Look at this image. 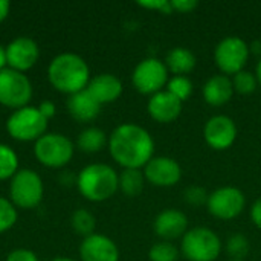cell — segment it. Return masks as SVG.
<instances>
[{
  "label": "cell",
  "mask_w": 261,
  "mask_h": 261,
  "mask_svg": "<svg viewBox=\"0 0 261 261\" xmlns=\"http://www.w3.org/2000/svg\"><path fill=\"white\" fill-rule=\"evenodd\" d=\"M255 76H257V81H258V84L261 86V58L258 60V63H257V67H255Z\"/></svg>",
  "instance_id": "obj_39"
},
{
  "label": "cell",
  "mask_w": 261,
  "mask_h": 261,
  "mask_svg": "<svg viewBox=\"0 0 261 261\" xmlns=\"http://www.w3.org/2000/svg\"><path fill=\"white\" fill-rule=\"evenodd\" d=\"M167 90L171 95H174L177 99H180L184 102V101H187V99L191 98L193 90H194V86H193V81L188 76L177 75V76H173L171 80H168Z\"/></svg>",
  "instance_id": "obj_26"
},
{
  "label": "cell",
  "mask_w": 261,
  "mask_h": 261,
  "mask_svg": "<svg viewBox=\"0 0 261 261\" xmlns=\"http://www.w3.org/2000/svg\"><path fill=\"white\" fill-rule=\"evenodd\" d=\"M109 144L107 135L104 130L98 127H87L84 128L76 139V147L84 153H98Z\"/></svg>",
  "instance_id": "obj_22"
},
{
  "label": "cell",
  "mask_w": 261,
  "mask_h": 261,
  "mask_svg": "<svg viewBox=\"0 0 261 261\" xmlns=\"http://www.w3.org/2000/svg\"><path fill=\"white\" fill-rule=\"evenodd\" d=\"M180 252L188 261H214L222 252V242L213 229L197 226L182 237Z\"/></svg>",
  "instance_id": "obj_6"
},
{
  "label": "cell",
  "mask_w": 261,
  "mask_h": 261,
  "mask_svg": "<svg viewBox=\"0 0 261 261\" xmlns=\"http://www.w3.org/2000/svg\"><path fill=\"white\" fill-rule=\"evenodd\" d=\"M122 83L121 80L113 73H99L93 78H90V83L87 86L89 93L101 104H110L115 102L122 95Z\"/></svg>",
  "instance_id": "obj_19"
},
{
  "label": "cell",
  "mask_w": 261,
  "mask_h": 261,
  "mask_svg": "<svg viewBox=\"0 0 261 261\" xmlns=\"http://www.w3.org/2000/svg\"><path fill=\"white\" fill-rule=\"evenodd\" d=\"M203 138L213 150H228L237 139V125L229 116L216 115L206 121Z\"/></svg>",
  "instance_id": "obj_13"
},
{
  "label": "cell",
  "mask_w": 261,
  "mask_h": 261,
  "mask_svg": "<svg viewBox=\"0 0 261 261\" xmlns=\"http://www.w3.org/2000/svg\"><path fill=\"white\" fill-rule=\"evenodd\" d=\"M32 83L26 73L9 67L0 72V106L14 110L29 106L32 98Z\"/></svg>",
  "instance_id": "obj_8"
},
{
  "label": "cell",
  "mask_w": 261,
  "mask_h": 261,
  "mask_svg": "<svg viewBox=\"0 0 261 261\" xmlns=\"http://www.w3.org/2000/svg\"><path fill=\"white\" fill-rule=\"evenodd\" d=\"M150 261H177L179 251L171 242H159L148 251Z\"/></svg>",
  "instance_id": "obj_30"
},
{
  "label": "cell",
  "mask_w": 261,
  "mask_h": 261,
  "mask_svg": "<svg viewBox=\"0 0 261 261\" xmlns=\"http://www.w3.org/2000/svg\"><path fill=\"white\" fill-rule=\"evenodd\" d=\"M153 228L158 237L164 242H171L187 234L188 217L179 210H164L156 216Z\"/></svg>",
  "instance_id": "obj_17"
},
{
  "label": "cell",
  "mask_w": 261,
  "mask_h": 261,
  "mask_svg": "<svg viewBox=\"0 0 261 261\" xmlns=\"http://www.w3.org/2000/svg\"><path fill=\"white\" fill-rule=\"evenodd\" d=\"M9 11H11V5L9 2L6 0H0V23L5 21L9 15Z\"/></svg>",
  "instance_id": "obj_37"
},
{
  "label": "cell",
  "mask_w": 261,
  "mask_h": 261,
  "mask_svg": "<svg viewBox=\"0 0 261 261\" xmlns=\"http://www.w3.org/2000/svg\"><path fill=\"white\" fill-rule=\"evenodd\" d=\"M203 98L213 107L225 106L234 95L232 80L226 75H214L203 84Z\"/></svg>",
  "instance_id": "obj_20"
},
{
  "label": "cell",
  "mask_w": 261,
  "mask_h": 261,
  "mask_svg": "<svg viewBox=\"0 0 261 261\" xmlns=\"http://www.w3.org/2000/svg\"><path fill=\"white\" fill-rule=\"evenodd\" d=\"M8 67V61H6V47L0 44V72L3 69Z\"/></svg>",
  "instance_id": "obj_38"
},
{
  "label": "cell",
  "mask_w": 261,
  "mask_h": 261,
  "mask_svg": "<svg viewBox=\"0 0 261 261\" xmlns=\"http://www.w3.org/2000/svg\"><path fill=\"white\" fill-rule=\"evenodd\" d=\"M232 86H234V92H237L240 95H251L255 92L258 81H257L255 73L243 69L232 76Z\"/></svg>",
  "instance_id": "obj_29"
},
{
  "label": "cell",
  "mask_w": 261,
  "mask_h": 261,
  "mask_svg": "<svg viewBox=\"0 0 261 261\" xmlns=\"http://www.w3.org/2000/svg\"><path fill=\"white\" fill-rule=\"evenodd\" d=\"M251 47L248 43L236 35L225 37L214 50V61L223 75H236L245 69L249 60Z\"/></svg>",
  "instance_id": "obj_9"
},
{
  "label": "cell",
  "mask_w": 261,
  "mask_h": 261,
  "mask_svg": "<svg viewBox=\"0 0 261 261\" xmlns=\"http://www.w3.org/2000/svg\"><path fill=\"white\" fill-rule=\"evenodd\" d=\"M18 170L17 153L9 145L0 142V180H11Z\"/></svg>",
  "instance_id": "obj_25"
},
{
  "label": "cell",
  "mask_w": 261,
  "mask_h": 261,
  "mask_svg": "<svg viewBox=\"0 0 261 261\" xmlns=\"http://www.w3.org/2000/svg\"><path fill=\"white\" fill-rule=\"evenodd\" d=\"M251 243L246 236L243 234H234L226 242V252L231 255L232 260L243 261V258L249 254Z\"/></svg>",
  "instance_id": "obj_28"
},
{
  "label": "cell",
  "mask_w": 261,
  "mask_h": 261,
  "mask_svg": "<svg viewBox=\"0 0 261 261\" xmlns=\"http://www.w3.org/2000/svg\"><path fill=\"white\" fill-rule=\"evenodd\" d=\"M17 208L12 205L9 197L0 196V234H5L9 229H12L14 225L17 223Z\"/></svg>",
  "instance_id": "obj_27"
},
{
  "label": "cell",
  "mask_w": 261,
  "mask_h": 261,
  "mask_svg": "<svg viewBox=\"0 0 261 261\" xmlns=\"http://www.w3.org/2000/svg\"><path fill=\"white\" fill-rule=\"evenodd\" d=\"M38 110H40V113L49 121L50 118H54L55 116V113H57V107H55V104L52 102V101H43L40 106H38Z\"/></svg>",
  "instance_id": "obj_35"
},
{
  "label": "cell",
  "mask_w": 261,
  "mask_h": 261,
  "mask_svg": "<svg viewBox=\"0 0 261 261\" xmlns=\"http://www.w3.org/2000/svg\"><path fill=\"white\" fill-rule=\"evenodd\" d=\"M246 205L245 194L236 187H222L210 194L206 208L211 216L220 220H232L239 217Z\"/></svg>",
  "instance_id": "obj_11"
},
{
  "label": "cell",
  "mask_w": 261,
  "mask_h": 261,
  "mask_svg": "<svg viewBox=\"0 0 261 261\" xmlns=\"http://www.w3.org/2000/svg\"><path fill=\"white\" fill-rule=\"evenodd\" d=\"M70 226H72V229L78 236H81L83 239H86V237L95 234L96 219H95V216L89 210L78 208L70 216Z\"/></svg>",
  "instance_id": "obj_24"
},
{
  "label": "cell",
  "mask_w": 261,
  "mask_h": 261,
  "mask_svg": "<svg viewBox=\"0 0 261 261\" xmlns=\"http://www.w3.org/2000/svg\"><path fill=\"white\" fill-rule=\"evenodd\" d=\"M80 258L81 261H119V249L112 239L95 232L83 239Z\"/></svg>",
  "instance_id": "obj_15"
},
{
  "label": "cell",
  "mask_w": 261,
  "mask_h": 261,
  "mask_svg": "<svg viewBox=\"0 0 261 261\" xmlns=\"http://www.w3.org/2000/svg\"><path fill=\"white\" fill-rule=\"evenodd\" d=\"M231 261H240V260H231Z\"/></svg>",
  "instance_id": "obj_41"
},
{
  "label": "cell",
  "mask_w": 261,
  "mask_h": 261,
  "mask_svg": "<svg viewBox=\"0 0 261 261\" xmlns=\"http://www.w3.org/2000/svg\"><path fill=\"white\" fill-rule=\"evenodd\" d=\"M145 185L144 171L136 168H125L119 174V190L127 197H136L142 193Z\"/></svg>",
  "instance_id": "obj_23"
},
{
  "label": "cell",
  "mask_w": 261,
  "mask_h": 261,
  "mask_svg": "<svg viewBox=\"0 0 261 261\" xmlns=\"http://www.w3.org/2000/svg\"><path fill=\"white\" fill-rule=\"evenodd\" d=\"M138 5L141 8L145 9H151V11H158V12H164V14H171L173 12V6L170 0H145V2H138Z\"/></svg>",
  "instance_id": "obj_32"
},
{
  "label": "cell",
  "mask_w": 261,
  "mask_h": 261,
  "mask_svg": "<svg viewBox=\"0 0 261 261\" xmlns=\"http://www.w3.org/2000/svg\"><path fill=\"white\" fill-rule=\"evenodd\" d=\"M171 6H173V12H180V14H188L193 12L199 3L196 0H171Z\"/></svg>",
  "instance_id": "obj_34"
},
{
  "label": "cell",
  "mask_w": 261,
  "mask_h": 261,
  "mask_svg": "<svg viewBox=\"0 0 261 261\" xmlns=\"http://www.w3.org/2000/svg\"><path fill=\"white\" fill-rule=\"evenodd\" d=\"M208 199H210V194L206 193V190L202 188V187H197V185L188 187L184 191V200H185V203H188L190 206H194V208H199L202 205H206L208 203Z\"/></svg>",
  "instance_id": "obj_31"
},
{
  "label": "cell",
  "mask_w": 261,
  "mask_h": 261,
  "mask_svg": "<svg viewBox=\"0 0 261 261\" xmlns=\"http://www.w3.org/2000/svg\"><path fill=\"white\" fill-rule=\"evenodd\" d=\"M5 47L8 67L21 73L31 70L40 58V47L37 41L28 35L15 37Z\"/></svg>",
  "instance_id": "obj_12"
},
{
  "label": "cell",
  "mask_w": 261,
  "mask_h": 261,
  "mask_svg": "<svg viewBox=\"0 0 261 261\" xmlns=\"http://www.w3.org/2000/svg\"><path fill=\"white\" fill-rule=\"evenodd\" d=\"M135 89L142 95H154L168 83V69L164 61L158 58L142 60L132 73Z\"/></svg>",
  "instance_id": "obj_10"
},
{
  "label": "cell",
  "mask_w": 261,
  "mask_h": 261,
  "mask_svg": "<svg viewBox=\"0 0 261 261\" xmlns=\"http://www.w3.org/2000/svg\"><path fill=\"white\" fill-rule=\"evenodd\" d=\"M67 112L69 115L81 124L95 121L101 113V104L89 93L87 89L67 96Z\"/></svg>",
  "instance_id": "obj_18"
},
{
  "label": "cell",
  "mask_w": 261,
  "mask_h": 261,
  "mask_svg": "<svg viewBox=\"0 0 261 261\" xmlns=\"http://www.w3.org/2000/svg\"><path fill=\"white\" fill-rule=\"evenodd\" d=\"M109 151L113 161L125 168H144L154 153L151 135L141 125L125 122L118 125L109 136Z\"/></svg>",
  "instance_id": "obj_1"
},
{
  "label": "cell",
  "mask_w": 261,
  "mask_h": 261,
  "mask_svg": "<svg viewBox=\"0 0 261 261\" xmlns=\"http://www.w3.org/2000/svg\"><path fill=\"white\" fill-rule=\"evenodd\" d=\"M182 106L184 102L171 95L168 90H161L150 96L147 102V110L154 121L161 124H168L179 118V115L182 113Z\"/></svg>",
  "instance_id": "obj_16"
},
{
  "label": "cell",
  "mask_w": 261,
  "mask_h": 261,
  "mask_svg": "<svg viewBox=\"0 0 261 261\" xmlns=\"http://www.w3.org/2000/svg\"><path fill=\"white\" fill-rule=\"evenodd\" d=\"M251 219L254 225L261 229V197H258L251 206Z\"/></svg>",
  "instance_id": "obj_36"
},
{
  "label": "cell",
  "mask_w": 261,
  "mask_h": 261,
  "mask_svg": "<svg viewBox=\"0 0 261 261\" xmlns=\"http://www.w3.org/2000/svg\"><path fill=\"white\" fill-rule=\"evenodd\" d=\"M144 176L145 180L151 185L168 188L180 180L182 168L174 159L168 156H153V159H150L148 164L144 167Z\"/></svg>",
  "instance_id": "obj_14"
},
{
  "label": "cell",
  "mask_w": 261,
  "mask_h": 261,
  "mask_svg": "<svg viewBox=\"0 0 261 261\" xmlns=\"http://www.w3.org/2000/svg\"><path fill=\"white\" fill-rule=\"evenodd\" d=\"M164 63L168 72L174 73V76L177 75L187 76L196 67V55L190 49L179 46V47H173L167 54V58Z\"/></svg>",
  "instance_id": "obj_21"
},
{
  "label": "cell",
  "mask_w": 261,
  "mask_h": 261,
  "mask_svg": "<svg viewBox=\"0 0 261 261\" xmlns=\"http://www.w3.org/2000/svg\"><path fill=\"white\" fill-rule=\"evenodd\" d=\"M76 188L89 202H104L119 190V174L107 164H89L76 176Z\"/></svg>",
  "instance_id": "obj_3"
},
{
  "label": "cell",
  "mask_w": 261,
  "mask_h": 261,
  "mask_svg": "<svg viewBox=\"0 0 261 261\" xmlns=\"http://www.w3.org/2000/svg\"><path fill=\"white\" fill-rule=\"evenodd\" d=\"M44 196V185L40 174L31 168H20L9 180V200L17 210L37 208Z\"/></svg>",
  "instance_id": "obj_4"
},
{
  "label": "cell",
  "mask_w": 261,
  "mask_h": 261,
  "mask_svg": "<svg viewBox=\"0 0 261 261\" xmlns=\"http://www.w3.org/2000/svg\"><path fill=\"white\" fill-rule=\"evenodd\" d=\"M75 153L73 142L61 133H46L34 142L35 159L47 168L66 167Z\"/></svg>",
  "instance_id": "obj_7"
},
{
  "label": "cell",
  "mask_w": 261,
  "mask_h": 261,
  "mask_svg": "<svg viewBox=\"0 0 261 261\" xmlns=\"http://www.w3.org/2000/svg\"><path fill=\"white\" fill-rule=\"evenodd\" d=\"M49 121L40 113L38 107L26 106L14 110L6 119L8 135L20 142H35L47 133Z\"/></svg>",
  "instance_id": "obj_5"
},
{
  "label": "cell",
  "mask_w": 261,
  "mask_h": 261,
  "mask_svg": "<svg viewBox=\"0 0 261 261\" xmlns=\"http://www.w3.org/2000/svg\"><path fill=\"white\" fill-rule=\"evenodd\" d=\"M5 261H40V258H38V255L34 251L18 248V249L11 251L6 255V260Z\"/></svg>",
  "instance_id": "obj_33"
},
{
  "label": "cell",
  "mask_w": 261,
  "mask_h": 261,
  "mask_svg": "<svg viewBox=\"0 0 261 261\" xmlns=\"http://www.w3.org/2000/svg\"><path fill=\"white\" fill-rule=\"evenodd\" d=\"M50 261H76V260H72V258H67V257H57V258H54V260Z\"/></svg>",
  "instance_id": "obj_40"
},
{
  "label": "cell",
  "mask_w": 261,
  "mask_h": 261,
  "mask_svg": "<svg viewBox=\"0 0 261 261\" xmlns=\"http://www.w3.org/2000/svg\"><path fill=\"white\" fill-rule=\"evenodd\" d=\"M47 80L55 90L70 96L87 89L90 83V69L81 55L63 52L50 60L47 66Z\"/></svg>",
  "instance_id": "obj_2"
}]
</instances>
